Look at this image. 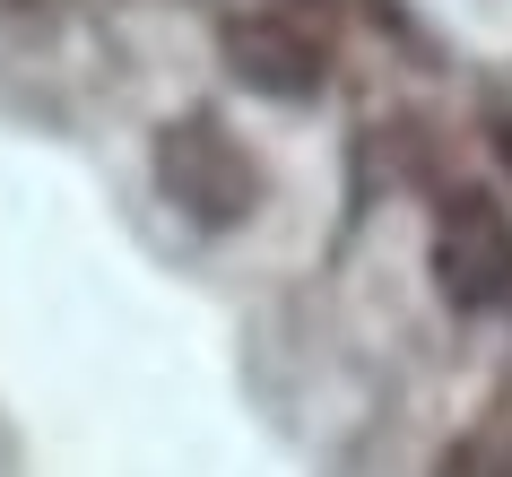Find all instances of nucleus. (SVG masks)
I'll return each instance as SVG.
<instances>
[{"label": "nucleus", "instance_id": "obj_1", "mask_svg": "<svg viewBox=\"0 0 512 477\" xmlns=\"http://www.w3.org/2000/svg\"><path fill=\"white\" fill-rule=\"evenodd\" d=\"M157 191L191 226L226 235V226H243V217L261 209V165H252V148L217 113H174L157 131Z\"/></svg>", "mask_w": 512, "mask_h": 477}, {"label": "nucleus", "instance_id": "obj_2", "mask_svg": "<svg viewBox=\"0 0 512 477\" xmlns=\"http://www.w3.org/2000/svg\"><path fill=\"white\" fill-rule=\"evenodd\" d=\"M434 295L452 313H504L512 304V217L486 183L434 191Z\"/></svg>", "mask_w": 512, "mask_h": 477}, {"label": "nucleus", "instance_id": "obj_3", "mask_svg": "<svg viewBox=\"0 0 512 477\" xmlns=\"http://www.w3.org/2000/svg\"><path fill=\"white\" fill-rule=\"evenodd\" d=\"M217 53H226V70H235L252 96H270V105H313V96L330 87L322 35L296 27V18H278V9L226 18V27H217Z\"/></svg>", "mask_w": 512, "mask_h": 477}, {"label": "nucleus", "instance_id": "obj_4", "mask_svg": "<svg viewBox=\"0 0 512 477\" xmlns=\"http://www.w3.org/2000/svg\"><path fill=\"white\" fill-rule=\"evenodd\" d=\"M434 477H504V469H495V451H486V443H452L443 460H434Z\"/></svg>", "mask_w": 512, "mask_h": 477}, {"label": "nucleus", "instance_id": "obj_5", "mask_svg": "<svg viewBox=\"0 0 512 477\" xmlns=\"http://www.w3.org/2000/svg\"><path fill=\"white\" fill-rule=\"evenodd\" d=\"M478 122H486V148H495V165H504V174H512V105H504V96H495V105H486Z\"/></svg>", "mask_w": 512, "mask_h": 477}, {"label": "nucleus", "instance_id": "obj_6", "mask_svg": "<svg viewBox=\"0 0 512 477\" xmlns=\"http://www.w3.org/2000/svg\"><path fill=\"white\" fill-rule=\"evenodd\" d=\"M0 9H35V0H0Z\"/></svg>", "mask_w": 512, "mask_h": 477}]
</instances>
